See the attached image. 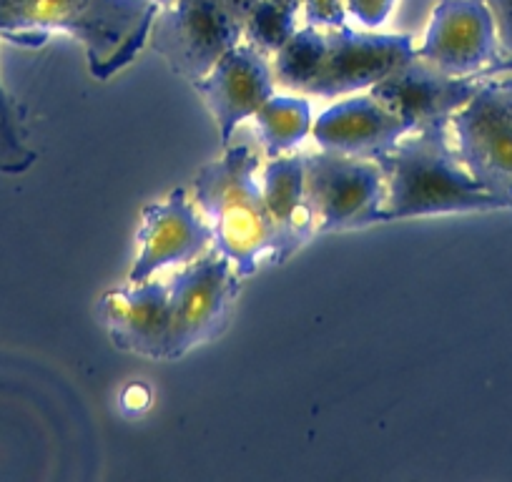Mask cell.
I'll return each instance as SVG.
<instances>
[{"instance_id": "obj_1", "label": "cell", "mask_w": 512, "mask_h": 482, "mask_svg": "<svg viewBox=\"0 0 512 482\" xmlns=\"http://www.w3.org/2000/svg\"><path fill=\"white\" fill-rule=\"evenodd\" d=\"M154 0H0V41L38 48L53 36L81 41L91 76L106 81L149 43Z\"/></svg>"}, {"instance_id": "obj_2", "label": "cell", "mask_w": 512, "mask_h": 482, "mask_svg": "<svg viewBox=\"0 0 512 482\" xmlns=\"http://www.w3.org/2000/svg\"><path fill=\"white\" fill-rule=\"evenodd\" d=\"M447 129L450 121L422 126L374 159L387 184L382 221L507 209L462 166Z\"/></svg>"}, {"instance_id": "obj_3", "label": "cell", "mask_w": 512, "mask_h": 482, "mask_svg": "<svg viewBox=\"0 0 512 482\" xmlns=\"http://www.w3.org/2000/svg\"><path fill=\"white\" fill-rule=\"evenodd\" d=\"M259 159L249 146H226L219 161L196 174L194 201L211 229V244L241 279L251 277L264 254L274 252V224L254 174Z\"/></svg>"}, {"instance_id": "obj_4", "label": "cell", "mask_w": 512, "mask_h": 482, "mask_svg": "<svg viewBox=\"0 0 512 482\" xmlns=\"http://www.w3.org/2000/svg\"><path fill=\"white\" fill-rule=\"evenodd\" d=\"M475 96L450 118L455 151L472 179L512 211V78H480Z\"/></svg>"}, {"instance_id": "obj_5", "label": "cell", "mask_w": 512, "mask_h": 482, "mask_svg": "<svg viewBox=\"0 0 512 482\" xmlns=\"http://www.w3.org/2000/svg\"><path fill=\"white\" fill-rule=\"evenodd\" d=\"M304 186L317 234L364 229L382 221L387 184L377 161L322 149L304 156Z\"/></svg>"}, {"instance_id": "obj_6", "label": "cell", "mask_w": 512, "mask_h": 482, "mask_svg": "<svg viewBox=\"0 0 512 482\" xmlns=\"http://www.w3.org/2000/svg\"><path fill=\"white\" fill-rule=\"evenodd\" d=\"M244 41V23L226 0H174L159 8L149 46L186 81L196 83Z\"/></svg>"}, {"instance_id": "obj_7", "label": "cell", "mask_w": 512, "mask_h": 482, "mask_svg": "<svg viewBox=\"0 0 512 482\" xmlns=\"http://www.w3.org/2000/svg\"><path fill=\"white\" fill-rule=\"evenodd\" d=\"M171 342L169 359L189 354L199 344L224 332L241 277L229 259L211 249L184 264L171 279Z\"/></svg>"}, {"instance_id": "obj_8", "label": "cell", "mask_w": 512, "mask_h": 482, "mask_svg": "<svg viewBox=\"0 0 512 482\" xmlns=\"http://www.w3.org/2000/svg\"><path fill=\"white\" fill-rule=\"evenodd\" d=\"M410 58H415V43L405 33H367L349 26L327 28L322 58L304 88V96L339 98L369 91Z\"/></svg>"}, {"instance_id": "obj_9", "label": "cell", "mask_w": 512, "mask_h": 482, "mask_svg": "<svg viewBox=\"0 0 512 482\" xmlns=\"http://www.w3.org/2000/svg\"><path fill=\"white\" fill-rule=\"evenodd\" d=\"M415 56L450 76H477L497 61L500 43L485 0H440Z\"/></svg>"}, {"instance_id": "obj_10", "label": "cell", "mask_w": 512, "mask_h": 482, "mask_svg": "<svg viewBox=\"0 0 512 482\" xmlns=\"http://www.w3.org/2000/svg\"><path fill=\"white\" fill-rule=\"evenodd\" d=\"M196 93L206 103L219 129L221 144L229 146L236 126L274 96V71L259 48L241 41L229 53L216 61V66L204 78L194 83Z\"/></svg>"}, {"instance_id": "obj_11", "label": "cell", "mask_w": 512, "mask_h": 482, "mask_svg": "<svg viewBox=\"0 0 512 482\" xmlns=\"http://www.w3.org/2000/svg\"><path fill=\"white\" fill-rule=\"evenodd\" d=\"M139 244L141 252L128 272V282H146L161 269L194 262L211 244V229L186 191L176 189L159 204L146 206Z\"/></svg>"}, {"instance_id": "obj_12", "label": "cell", "mask_w": 512, "mask_h": 482, "mask_svg": "<svg viewBox=\"0 0 512 482\" xmlns=\"http://www.w3.org/2000/svg\"><path fill=\"white\" fill-rule=\"evenodd\" d=\"M475 76H450L422 58H410L369 88V96L390 106L412 131L450 121L480 88Z\"/></svg>"}, {"instance_id": "obj_13", "label": "cell", "mask_w": 512, "mask_h": 482, "mask_svg": "<svg viewBox=\"0 0 512 482\" xmlns=\"http://www.w3.org/2000/svg\"><path fill=\"white\" fill-rule=\"evenodd\" d=\"M98 317L118 349L149 359H169L171 284L131 282L98 302Z\"/></svg>"}, {"instance_id": "obj_14", "label": "cell", "mask_w": 512, "mask_h": 482, "mask_svg": "<svg viewBox=\"0 0 512 482\" xmlns=\"http://www.w3.org/2000/svg\"><path fill=\"white\" fill-rule=\"evenodd\" d=\"M407 134L410 126L369 93L334 103L312 124V136L319 149L372 161L387 154Z\"/></svg>"}, {"instance_id": "obj_15", "label": "cell", "mask_w": 512, "mask_h": 482, "mask_svg": "<svg viewBox=\"0 0 512 482\" xmlns=\"http://www.w3.org/2000/svg\"><path fill=\"white\" fill-rule=\"evenodd\" d=\"M262 194L274 224V264H284L307 244L314 231V216L304 186V156H274L262 176Z\"/></svg>"}, {"instance_id": "obj_16", "label": "cell", "mask_w": 512, "mask_h": 482, "mask_svg": "<svg viewBox=\"0 0 512 482\" xmlns=\"http://www.w3.org/2000/svg\"><path fill=\"white\" fill-rule=\"evenodd\" d=\"M254 121L269 159L284 156L287 151L297 149L312 134V103L302 93H294V96H277L274 93L256 111Z\"/></svg>"}, {"instance_id": "obj_17", "label": "cell", "mask_w": 512, "mask_h": 482, "mask_svg": "<svg viewBox=\"0 0 512 482\" xmlns=\"http://www.w3.org/2000/svg\"><path fill=\"white\" fill-rule=\"evenodd\" d=\"M324 41H327V28L309 26V23L297 28L294 36L274 53V81L304 96V88L312 81L314 68L322 58Z\"/></svg>"}, {"instance_id": "obj_18", "label": "cell", "mask_w": 512, "mask_h": 482, "mask_svg": "<svg viewBox=\"0 0 512 482\" xmlns=\"http://www.w3.org/2000/svg\"><path fill=\"white\" fill-rule=\"evenodd\" d=\"M297 13L282 0H259L244 18V38L264 56L277 53L297 31Z\"/></svg>"}, {"instance_id": "obj_19", "label": "cell", "mask_w": 512, "mask_h": 482, "mask_svg": "<svg viewBox=\"0 0 512 482\" xmlns=\"http://www.w3.org/2000/svg\"><path fill=\"white\" fill-rule=\"evenodd\" d=\"M36 159V151L26 144L21 111L0 83V174H26Z\"/></svg>"}, {"instance_id": "obj_20", "label": "cell", "mask_w": 512, "mask_h": 482, "mask_svg": "<svg viewBox=\"0 0 512 482\" xmlns=\"http://www.w3.org/2000/svg\"><path fill=\"white\" fill-rule=\"evenodd\" d=\"M292 8H304L309 26L317 28H339L347 26V8L344 0H282Z\"/></svg>"}, {"instance_id": "obj_21", "label": "cell", "mask_w": 512, "mask_h": 482, "mask_svg": "<svg viewBox=\"0 0 512 482\" xmlns=\"http://www.w3.org/2000/svg\"><path fill=\"white\" fill-rule=\"evenodd\" d=\"M347 16H352L367 31H377L392 16L395 0H344Z\"/></svg>"}, {"instance_id": "obj_22", "label": "cell", "mask_w": 512, "mask_h": 482, "mask_svg": "<svg viewBox=\"0 0 512 482\" xmlns=\"http://www.w3.org/2000/svg\"><path fill=\"white\" fill-rule=\"evenodd\" d=\"M495 21L497 43L507 56H512V0H485Z\"/></svg>"}, {"instance_id": "obj_23", "label": "cell", "mask_w": 512, "mask_h": 482, "mask_svg": "<svg viewBox=\"0 0 512 482\" xmlns=\"http://www.w3.org/2000/svg\"><path fill=\"white\" fill-rule=\"evenodd\" d=\"M497 76H512V56H505V58L500 56L497 61H492L490 66L482 68L475 78H497Z\"/></svg>"}, {"instance_id": "obj_24", "label": "cell", "mask_w": 512, "mask_h": 482, "mask_svg": "<svg viewBox=\"0 0 512 482\" xmlns=\"http://www.w3.org/2000/svg\"><path fill=\"white\" fill-rule=\"evenodd\" d=\"M256 3H259V0H226V6L231 8V11L236 13V16L241 18V23H244V18H246V13L251 11V8L256 6Z\"/></svg>"}, {"instance_id": "obj_25", "label": "cell", "mask_w": 512, "mask_h": 482, "mask_svg": "<svg viewBox=\"0 0 512 482\" xmlns=\"http://www.w3.org/2000/svg\"><path fill=\"white\" fill-rule=\"evenodd\" d=\"M154 3H156V6L164 8V6H171V3H174V0H154Z\"/></svg>"}]
</instances>
